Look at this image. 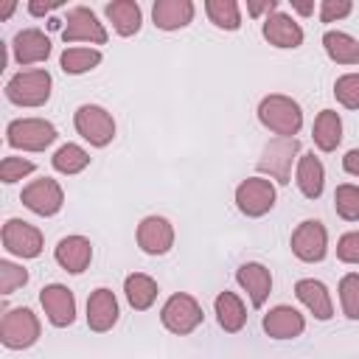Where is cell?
Instances as JSON below:
<instances>
[{
	"label": "cell",
	"instance_id": "cell-42",
	"mask_svg": "<svg viewBox=\"0 0 359 359\" xmlns=\"http://www.w3.org/2000/svg\"><path fill=\"white\" fill-rule=\"evenodd\" d=\"M294 8H297L300 14H309V11H311V3H294Z\"/></svg>",
	"mask_w": 359,
	"mask_h": 359
},
{
	"label": "cell",
	"instance_id": "cell-7",
	"mask_svg": "<svg viewBox=\"0 0 359 359\" xmlns=\"http://www.w3.org/2000/svg\"><path fill=\"white\" fill-rule=\"evenodd\" d=\"M297 149H300L297 137H278V140L266 143L264 157L258 160V168L272 174L278 182H289V168H292V160H294Z\"/></svg>",
	"mask_w": 359,
	"mask_h": 359
},
{
	"label": "cell",
	"instance_id": "cell-4",
	"mask_svg": "<svg viewBox=\"0 0 359 359\" xmlns=\"http://www.w3.org/2000/svg\"><path fill=\"white\" fill-rule=\"evenodd\" d=\"M36 337H39V323L31 309H11L3 317L0 339L6 348H28L36 342Z\"/></svg>",
	"mask_w": 359,
	"mask_h": 359
},
{
	"label": "cell",
	"instance_id": "cell-32",
	"mask_svg": "<svg viewBox=\"0 0 359 359\" xmlns=\"http://www.w3.org/2000/svg\"><path fill=\"white\" fill-rule=\"evenodd\" d=\"M334 205H337V213L342 219L356 222L359 219V188L356 185H339L334 194Z\"/></svg>",
	"mask_w": 359,
	"mask_h": 359
},
{
	"label": "cell",
	"instance_id": "cell-6",
	"mask_svg": "<svg viewBox=\"0 0 359 359\" xmlns=\"http://www.w3.org/2000/svg\"><path fill=\"white\" fill-rule=\"evenodd\" d=\"M76 129L93 146H107L115 135V123H112L109 112L95 107V104H84L76 109Z\"/></svg>",
	"mask_w": 359,
	"mask_h": 359
},
{
	"label": "cell",
	"instance_id": "cell-31",
	"mask_svg": "<svg viewBox=\"0 0 359 359\" xmlns=\"http://www.w3.org/2000/svg\"><path fill=\"white\" fill-rule=\"evenodd\" d=\"M98 62H101V53H98V50H90V48H67V50L62 53V70H65V73H84V70H93Z\"/></svg>",
	"mask_w": 359,
	"mask_h": 359
},
{
	"label": "cell",
	"instance_id": "cell-38",
	"mask_svg": "<svg viewBox=\"0 0 359 359\" xmlns=\"http://www.w3.org/2000/svg\"><path fill=\"white\" fill-rule=\"evenodd\" d=\"M345 14H351V3L348 0H323V11H320L323 22H334V20L345 17Z\"/></svg>",
	"mask_w": 359,
	"mask_h": 359
},
{
	"label": "cell",
	"instance_id": "cell-19",
	"mask_svg": "<svg viewBox=\"0 0 359 359\" xmlns=\"http://www.w3.org/2000/svg\"><path fill=\"white\" fill-rule=\"evenodd\" d=\"M90 255H93L90 241L81 238V236H67V238H62L59 247H56V261H59L67 272H84L87 264H90Z\"/></svg>",
	"mask_w": 359,
	"mask_h": 359
},
{
	"label": "cell",
	"instance_id": "cell-23",
	"mask_svg": "<svg viewBox=\"0 0 359 359\" xmlns=\"http://www.w3.org/2000/svg\"><path fill=\"white\" fill-rule=\"evenodd\" d=\"M107 17L112 20L115 31L121 36H132L140 28V6L132 0H115L107 6Z\"/></svg>",
	"mask_w": 359,
	"mask_h": 359
},
{
	"label": "cell",
	"instance_id": "cell-33",
	"mask_svg": "<svg viewBox=\"0 0 359 359\" xmlns=\"http://www.w3.org/2000/svg\"><path fill=\"white\" fill-rule=\"evenodd\" d=\"M339 300L351 320H359V275H345L339 283Z\"/></svg>",
	"mask_w": 359,
	"mask_h": 359
},
{
	"label": "cell",
	"instance_id": "cell-21",
	"mask_svg": "<svg viewBox=\"0 0 359 359\" xmlns=\"http://www.w3.org/2000/svg\"><path fill=\"white\" fill-rule=\"evenodd\" d=\"M264 36H266L272 45H278V48H297V45L303 42L300 25H297L292 17H286V14H272V17L264 22Z\"/></svg>",
	"mask_w": 359,
	"mask_h": 359
},
{
	"label": "cell",
	"instance_id": "cell-41",
	"mask_svg": "<svg viewBox=\"0 0 359 359\" xmlns=\"http://www.w3.org/2000/svg\"><path fill=\"white\" fill-rule=\"evenodd\" d=\"M247 8H250V14H264V11H272V8H275V0H266V3H250Z\"/></svg>",
	"mask_w": 359,
	"mask_h": 359
},
{
	"label": "cell",
	"instance_id": "cell-25",
	"mask_svg": "<svg viewBox=\"0 0 359 359\" xmlns=\"http://www.w3.org/2000/svg\"><path fill=\"white\" fill-rule=\"evenodd\" d=\"M323 45L328 50V56L339 65H359V42L342 31H328L323 36Z\"/></svg>",
	"mask_w": 359,
	"mask_h": 359
},
{
	"label": "cell",
	"instance_id": "cell-12",
	"mask_svg": "<svg viewBox=\"0 0 359 359\" xmlns=\"http://www.w3.org/2000/svg\"><path fill=\"white\" fill-rule=\"evenodd\" d=\"M62 36H65V42H79V39H87V42H107V31H104V25L95 20V14L90 11V8H84V6H79V8H73L70 14H67V25H65V31H62Z\"/></svg>",
	"mask_w": 359,
	"mask_h": 359
},
{
	"label": "cell",
	"instance_id": "cell-43",
	"mask_svg": "<svg viewBox=\"0 0 359 359\" xmlns=\"http://www.w3.org/2000/svg\"><path fill=\"white\" fill-rule=\"evenodd\" d=\"M11 11H14V3H6V6H3V11H0V17H8Z\"/></svg>",
	"mask_w": 359,
	"mask_h": 359
},
{
	"label": "cell",
	"instance_id": "cell-3",
	"mask_svg": "<svg viewBox=\"0 0 359 359\" xmlns=\"http://www.w3.org/2000/svg\"><path fill=\"white\" fill-rule=\"evenodd\" d=\"M8 143L14 149H28V151H42L45 146H50L56 140V129L53 123L42 121V118H22V121H11L8 129Z\"/></svg>",
	"mask_w": 359,
	"mask_h": 359
},
{
	"label": "cell",
	"instance_id": "cell-37",
	"mask_svg": "<svg viewBox=\"0 0 359 359\" xmlns=\"http://www.w3.org/2000/svg\"><path fill=\"white\" fill-rule=\"evenodd\" d=\"M337 255L345 264H359V233H345L337 244Z\"/></svg>",
	"mask_w": 359,
	"mask_h": 359
},
{
	"label": "cell",
	"instance_id": "cell-9",
	"mask_svg": "<svg viewBox=\"0 0 359 359\" xmlns=\"http://www.w3.org/2000/svg\"><path fill=\"white\" fill-rule=\"evenodd\" d=\"M3 244L8 252L22 255V258H36L42 252V233L36 227H31L28 222L11 219L3 227Z\"/></svg>",
	"mask_w": 359,
	"mask_h": 359
},
{
	"label": "cell",
	"instance_id": "cell-39",
	"mask_svg": "<svg viewBox=\"0 0 359 359\" xmlns=\"http://www.w3.org/2000/svg\"><path fill=\"white\" fill-rule=\"evenodd\" d=\"M342 165H345V171H348V174L359 177V149H351V151L342 157Z\"/></svg>",
	"mask_w": 359,
	"mask_h": 359
},
{
	"label": "cell",
	"instance_id": "cell-2",
	"mask_svg": "<svg viewBox=\"0 0 359 359\" xmlns=\"http://www.w3.org/2000/svg\"><path fill=\"white\" fill-rule=\"evenodd\" d=\"M6 95H8V101H14L20 107H39V104H45L48 95H50V76H48V70L17 73L6 84Z\"/></svg>",
	"mask_w": 359,
	"mask_h": 359
},
{
	"label": "cell",
	"instance_id": "cell-13",
	"mask_svg": "<svg viewBox=\"0 0 359 359\" xmlns=\"http://www.w3.org/2000/svg\"><path fill=\"white\" fill-rule=\"evenodd\" d=\"M42 306H45V314L53 325H70L73 317H76V300L70 294V289L53 283V286H45L42 294H39Z\"/></svg>",
	"mask_w": 359,
	"mask_h": 359
},
{
	"label": "cell",
	"instance_id": "cell-27",
	"mask_svg": "<svg viewBox=\"0 0 359 359\" xmlns=\"http://www.w3.org/2000/svg\"><path fill=\"white\" fill-rule=\"evenodd\" d=\"M216 317H219V325L233 334V331H238V328L244 325L247 311H244L241 300H238L233 292H222V294L216 297Z\"/></svg>",
	"mask_w": 359,
	"mask_h": 359
},
{
	"label": "cell",
	"instance_id": "cell-30",
	"mask_svg": "<svg viewBox=\"0 0 359 359\" xmlns=\"http://www.w3.org/2000/svg\"><path fill=\"white\" fill-rule=\"evenodd\" d=\"M87 163H90V154H87L81 146H76V143H67V146H62V149L53 154V168L62 171V174H76V171H81Z\"/></svg>",
	"mask_w": 359,
	"mask_h": 359
},
{
	"label": "cell",
	"instance_id": "cell-28",
	"mask_svg": "<svg viewBox=\"0 0 359 359\" xmlns=\"http://www.w3.org/2000/svg\"><path fill=\"white\" fill-rule=\"evenodd\" d=\"M123 292H126V300L132 303V309L143 311L154 303L157 297V283L149 278V275H129L126 283H123Z\"/></svg>",
	"mask_w": 359,
	"mask_h": 359
},
{
	"label": "cell",
	"instance_id": "cell-8",
	"mask_svg": "<svg viewBox=\"0 0 359 359\" xmlns=\"http://www.w3.org/2000/svg\"><path fill=\"white\" fill-rule=\"evenodd\" d=\"M236 205L247 216H264L275 205V188L269 185V180H244L236 188Z\"/></svg>",
	"mask_w": 359,
	"mask_h": 359
},
{
	"label": "cell",
	"instance_id": "cell-26",
	"mask_svg": "<svg viewBox=\"0 0 359 359\" xmlns=\"http://www.w3.org/2000/svg\"><path fill=\"white\" fill-rule=\"evenodd\" d=\"M342 140V123H339V115L334 109H323L314 121V143L323 149V151H331L337 149V143Z\"/></svg>",
	"mask_w": 359,
	"mask_h": 359
},
{
	"label": "cell",
	"instance_id": "cell-22",
	"mask_svg": "<svg viewBox=\"0 0 359 359\" xmlns=\"http://www.w3.org/2000/svg\"><path fill=\"white\" fill-rule=\"evenodd\" d=\"M294 294L300 297V303H306V309H309L317 320H328V317L334 314L331 300H328V292H325V286H323L320 280H311V278L297 280Z\"/></svg>",
	"mask_w": 359,
	"mask_h": 359
},
{
	"label": "cell",
	"instance_id": "cell-5",
	"mask_svg": "<svg viewBox=\"0 0 359 359\" xmlns=\"http://www.w3.org/2000/svg\"><path fill=\"white\" fill-rule=\"evenodd\" d=\"M163 325L174 334H191L202 323V309L191 294H174L160 311Z\"/></svg>",
	"mask_w": 359,
	"mask_h": 359
},
{
	"label": "cell",
	"instance_id": "cell-36",
	"mask_svg": "<svg viewBox=\"0 0 359 359\" xmlns=\"http://www.w3.org/2000/svg\"><path fill=\"white\" fill-rule=\"evenodd\" d=\"M31 171H34V163L31 160H22V157H6L0 163V180L3 182H17V180H22Z\"/></svg>",
	"mask_w": 359,
	"mask_h": 359
},
{
	"label": "cell",
	"instance_id": "cell-10",
	"mask_svg": "<svg viewBox=\"0 0 359 359\" xmlns=\"http://www.w3.org/2000/svg\"><path fill=\"white\" fill-rule=\"evenodd\" d=\"M22 205L31 208L39 216H53L62 208V188L56 185V180L45 177V180H34L25 191H22Z\"/></svg>",
	"mask_w": 359,
	"mask_h": 359
},
{
	"label": "cell",
	"instance_id": "cell-14",
	"mask_svg": "<svg viewBox=\"0 0 359 359\" xmlns=\"http://www.w3.org/2000/svg\"><path fill=\"white\" fill-rule=\"evenodd\" d=\"M174 241V230L163 216H149L140 222L137 227V244L149 252V255H163Z\"/></svg>",
	"mask_w": 359,
	"mask_h": 359
},
{
	"label": "cell",
	"instance_id": "cell-1",
	"mask_svg": "<svg viewBox=\"0 0 359 359\" xmlns=\"http://www.w3.org/2000/svg\"><path fill=\"white\" fill-rule=\"evenodd\" d=\"M258 118L264 126H269L272 132L286 135V137H292L303 123L300 107L286 95H266L258 107Z\"/></svg>",
	"mask_w": 359,
	"mask_h": 359
},
{
	"label": "cell",
	"instance_id": "cell-20",
	"mask_svg": "<svg viewBox=\"0 0 359 359\" xmlns=\"http://www.w3.org/2000/svg\"><path fill=\"white\" fill-rule=\"evenodd\" d=\"M236 278H238V283L247 289L252 306H264V300H266V294H269V289H272L269 269L261 266V264H244V266H238Z\"/></svg>",
	"mask_w": 359,
	"mask_h": 359
},
{
	"label": "cell",
	"instance_id": "cell-16",
	"mask_svg": "<svg viewBox=\"0 0 359 359\" xmlns=\"http://www.w3.org/2000/svg\"><path fill=\"white\" fill-rule=\"evenodd\" d=\"M48 53H50V42L42 31L28 28V31H20L14 36V56H17L20 65L42 62V59H48Z\"/></svg>",
	"mask_w": 359,
	"mask_h": 359
},
{
	"label": "cell",
	"instance_id": "cell-17",
	"mask_svg": "<svg viewBox=\"0 0 359 359\" xmlns=\"http://www.w3.org/2000/svg\"><path fill=\"white\" fill-rule=\"evenodd\" d=\"M264 331L275 339H292L303 334V317L292 306H278L264 317Z\"/></svg>",
	"mask_w": 359,
	"mask_h": 359
},
{
	"label": "cell",
	"instance_id": "cell-34",
	"mask_svg": "<svg viewBox=\"0 0 359 359\" xmlns=\"http://www.w3.org/2000/svg\"><path fill=\"white\" fill-rule=\"evenodd\" d=\"M334 95H337V101L345 104L348 109H359V73H348V76L337 79Z\"/></svg>",
	"mask_w": 359,
	"mask_h": 359
},
{
	"label": "cell",
	"instance_id": "cell-18",
	"mask_svg": "<svg viewBox=\"0 0 359 359\" xmlns=\"http://www.w3.org/2000/svg\"><path fill=\"white\" fill-rule=\"evenodd\" d=\"M151 17H154V25L157 28L174 31V28H182V25L191 22L194 6L188 0H160V3H154Z\"/></svg>",
	"mask_w": 359,
	"mask_h": 359
},
{
	"label": "cell",
	"instance_id": "cell-35",
	"mask_svg": "<svg viewBox=\"0 0 359 359\" xmlns=\"http://www.w3.org/2000/svg\"><path fill=\"white\" fill-rule=\"evenodd\" d=\"M28 280V272L11 261H0V289L3 294H11L17 286H22Z\"/></svg>",
	"mask_w": 359,
	"mask_h": 359
},
{
	"label": "cell",
	"instance_id": "cell-24",
	"mask_svg": "<svg viewBox=\"0 0 359 359\" xmlns=\"http://www.w3.org/2000/svg\"><path fill=\"white\" fill-rule=\"evenodd\" d=\"M323 163L314 157V154H303L300 163H297V185L300 191L309 196V199H317L323 194Z\"/></svg>",
	"mask_w": 359,
	"mask_h": 359
},
{
	"label": "cell",
	"instance_id": "cell-29",
	"mask_svg": "<svg viewBox=\"0 0 359 359\" xmlns=\"http://www.w3.org/2000/svg\"><path fill=\"white\" fill-rule=\"evenodd\" d=\"M205 11H208L210 22H213V25H219V28L233 31V28H238V25H241L238 6H236L233 0H208V3H205Z\"/></svg>",
	"mask_w": 359,
	"mask_h": 359
},
{
	"label": "cell",
	"instance_id": "cell-40",
	"mask_svg": "<svg viewBox=\"0 0 359 359\" xmlns=\"http://www.w3.org/2000/svg\"><path fill=\"white\" fill-rule=\"evenodd\" d=\"M53 8H59V0H50V3H36V0H34V3L28 6V11L36 14V17H39V14H48V11H53Z\"/></svg>",
	"mask_w": 359,
	"mask_h": 359
},
{
	"label": "cell",
	"instance_id": "cell-15",
	"mask_svg": "<svg viewBox=\"0 0 359 359\" xmlns=\"http://www.w3.org/2000/svg\"><path fill=\"white\" fill-rule=\"evenodd\" d=\"M118 320V300L109 289H95L87 300V325L93 331H107Z\"/></svg>",
	"mask_w": 359,
	"mask_h": 359
},
{
	"label": "cell",
	"instance_id": "cell-11",
	"mask_svg": "<svg viewBox=\"0 0 359 359\" xmlns=\"http://www.w3.org/2000/svg\"><path fill=\"white\" fill-rule=\"evenodd\" d=\"M292 250L300 261H323V255H325V227L317 219L303 222L292 236Z\"/></svg>",
	"mask_w": 359,
	"mask_h": 359
}]
</instances>
